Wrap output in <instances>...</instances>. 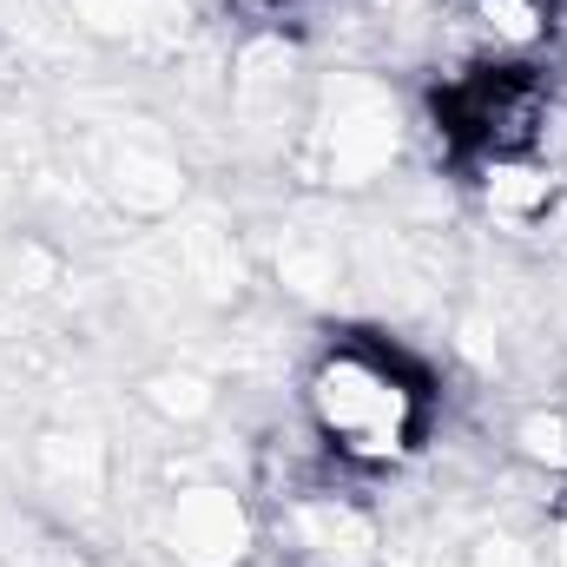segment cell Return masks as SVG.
Instances as JSON below:
<instances>
[{"label": "cell", "mask_w": 567, "mask_h": 567, "mask_svg": "<svg viewBox=\"0 0 567 567\" xmlns=\"http://www.w3.org/2000/svg\"><path fill=\"white\" fill-rule=\"evenodd\" d=\"M303 416L317 429V442L343 462V468H403L423 449L429 423V390L423 377L363 337L323 343L303 370Z\"/></svg>", "instance_id": "6da1fadb"}, {"label": "cell", "mask_w": 567, "mask_h": 567, "mask_svg": "<svg viewBox=\"0 0 567 567\" xmlns=\"http://www.w3.org/2000/svg\"><path fill=\"white\" fill-rule=\"evenodd\" d=\"M410 145V113L390 93V80L377 73H330L310 93V120H303V152L310 172L337 192H363L383 185L396 172Z\"/></svg>", "instance_id": "7a4b0ae2"}, {"label": "cell", "mask_w": 567, "mask_h": 567, "mask_svg": "<svg viewBox=\"0 0 567 567\" xmlns=\"http://www.w3.org/2000/svg\"><path fill=\"white\" fill-rule=\"evenodd\" d=\"M449 126H455V140L468 145L475 158L542 152L548 145V126H555V106H548V93L522 66H475L449 93Z\"/></svg>", "instance_id": "3957f363"}, {"label": "cell", "mask_w": 567, "mask_h": 567, "mask_svg": "<svg viewBox=\"0 0 567 567\" xmlns=\"http://www.w3.org/2000/svg\"><path fill=\"white\" fill-rule=\"evenodd\" d=\"M158 542L178 567H251L258 515L225 482H178L158 508Z\"/></svg>", "instance_id": "277c9868"}, {"label": "cell", "mask_w": 567, "mask_h": 567, "mask_svg": "<svg viewBox=\"0 0 567 567\" xmlns=\"http://www.w3.org/2000/svg\"><path fill=\"white\" fill-rule=\"evenodd\" d=\"M310 73H303V53L284 40V33H251L238 53H231V113L251 140H284V133H303L310 120Z\"/></svg>", "instance_id": "5b68a950"}, {"label": "cell", "mask_w": 567, "mask_h": 567, "mask_svg": "<svg viewBox=\"0 0 567 567\" xmlns=\"http://www.w3.org/2000/svg\"><path fill=\"white\" fill-rule=\"evenodd\" d=\"M475 198L502 231H548L567 212V172L548 152H495L475 158Z\"/></svg>", "instance_id": "8992f818"}, {"label": "cell", "mask_w": 567, "mask_h": 567, "mask_svg": "<svg viewBox=\"0 0 567 567\" xmlns=\"http://www.w3.org/2000/svg\"><path fill=\"white\" fill-rule=\"evenodd\" d=\"M290 555L317 567H370L377 561V522L350 495H290L284 502Z\"/></svg>", "instance_id": "52a82bcc"}, {"label": "cell", "mask_w": 567, "mask_h": 567, "mask_svg": "<svg viewBox=\"0 0 567 567\" xmlns=\"http://www.w3.org/2000/svg\"><path fill=\"white\" fill-rule=\"evenodd\" d=\"M100 185L113 192V205H126L133 218H165L185 205V165L152 140H113L100 152Z\"/></svg>", "instance_id": "ba28073f"}, {"label": "cell", "mask_w": 567, "mask_h": 567, "mask_svg": "<svg viewBox=\"0 0 567 567\" xmlns=\"http://www.w3.org/2000/svg\"><path fill=\"white\" fill-rule=\"evenodd\" d=\"M462 20L475 27V40L502 60H528L555 40V0H462Z\"/></svg>", "instance_id": "9c48e42d"}, {"label": "cell", "mask_w": 567, "mask_h": 567, "mask_svg": "<svg viewBox=\"0 0 567 567\" xmlns=\"http://www.w3.org/2000/svg\"><path fill=\"white\" fill-rule=\"evenodd\" d=\"M172 258H178V278L192 284L198 297H238L245 265H238V245H231L225 225H212V218L178 225L172 231Z\"/></svg>", "instance_id": "30bf717a"}, {"label": "cell", "mask_w": 567, "mask_h": 567, "mask_svg": "<svg viewBox=\"0 0 567 567\" xmlns=\"http://www.w3.org/2000/svg\"><path fill=\"white\" fill-rule=\"evenodd\" d=\"M278 278L284 290H297V297H323V290H337L343 284V251L323 238V231H284L278 245Z\"/></svg>", "instance_id": "8fae6325"}, {"label": "cell", "mask_w": 567, "mask_h": 567, "mask_svg": "<svg viewBox=\"0 0 567 567\" xmlns=\"http://www.w3.org/2000/svg\"><path fill=\"white\" fill-rule=\"evenodd\" d=\"M140 403L158 416V423H205L212 410H218V383L212 377H198V370H152L140 383Z\"/></svg>", "instance_id": "7c38bea8"}, {"label": "cell", "mask_w": 567, "mask_h": 567, "mask_svg": "<svg viewBox=\"0 0 567 567\" xmlns=\"http://www.w3.org/2000/svg\"><path fill=\"white\" fill-rule=\"evenodd\" d=\"M515 455L548 475H567V410H528L515 423Z\"/></svg>", "instance_id": "4fadbf2b"}, {"label": "cell", "mask_w": 567, "mask_h": 567, "mask_svg": "<svg viewBox=\"0 0 567 567\" xmlns=\"http://www.w3.org/2000/svg\"><path fill=\"white\" fill-rule=\"evenodd\" d=\"M468 567H535V555L522 542H508V535H488V542H475V561Z\"/></svg>", "instance_id": "5bb4252c"}, {"label": "cell", "mask_w": 567, "mask_h": 567, "mask_svg": "<svg viewBox=\"0 0 567 567\" xmlns=\"http://www.w3.org/2000/svg\"><path fill=\"white\" fill-rule=\"evenodd\" d=\"M548 567H567V495L555 502V515H548Z\"/></svg>", "instance_id": "9a60e30c"}, {"label": "cell", "mask_w": 567, "mask_h": 567, "mask_svg": "<svg viewBox=\"0 0 567 567\" xmlns=\"http://www.w3.org/2000/svg\"><path fill=\"white\" fill-rule=\"evenodd\" d=\"M251 7H278V0H251Z\"/></svg>", "instance_id": "2e32d148"}, {"label": "cell", "mask_w": 567, "mask_h": 567, "mask_svg": "<svg viewBox=\"0 0 567 567\" xmlns=\"http://www.w3.org/2000/svg\"><path fill=\"white\" fill-rule=\"evenodd\" d=\"M205 7H218V0H205Z\"/></svg>", "instance_id": "e0dca14e"}]
</instances>
